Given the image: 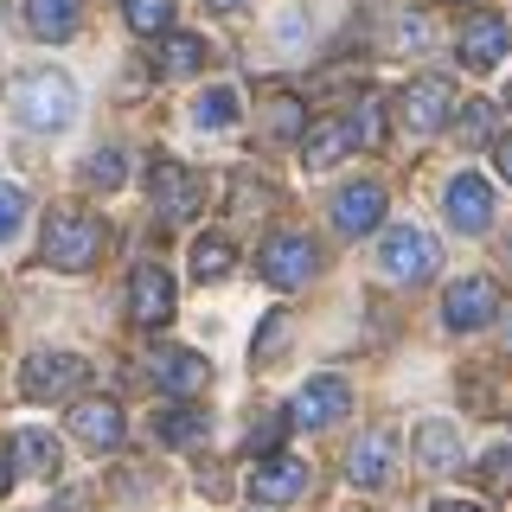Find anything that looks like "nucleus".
<instances>
[{
    "label": "nucleus",
    "instance_id": "obj_39",
    "mask_svg": "<svg viewBox=\"0 0 512 512\" xmlns=\"http://www.w3.org/2000/svg\"><path fill=\"white\" fill-rule=\"evenodd\" d=\"M205 7H218V13H231V7H244V0H205Z\"/></svg>",
    "mask_w": 512,
    "mask_h": 512
},
{
    "label": "nucleus",
    "instance_id": "obj_3",
    "mask_svg": "<svg viewBox=\"0 0 512 512\" xmlns=\"http://www.w3.org/2000/svg\"><path fill=\"white\" fill-rule=\"evenodd\" d=\"M84 378H90V365L77 359V352H58V346L26 352V365H20V391L32 404H58V397H71Z\"/></svg>",
    "mask_w": 512,
    "mask_h": 512
},
{
    "label": "nucleus",
    "instance_id": "obj_38",
    "mask_svg": "<svg viewBox=\"0 0 512 512\" xmlns=\"http://www.w3.org/2000/svg\"><path fill=\"white\" fill-rule=\"evenodd\" d=\"M13 487V455H0V493Z\"/></svg>",
    "mask_w": 512,
    "mask_h": 512
},
{
    "label": "nucleus",
    "instance_id": "obj_37",
    "mask_svg": "<svg viewBox=\"0 0 512 512\" xmlns=\"http://www.w3.org/2000/svg\"><path fill=\"white\" fill-rule=\"evenodd\" d=\"M429 512H480V506H474V500H436Z\"/></svg>",
    "mask_w": 512,
    "mask_h": 512
},
{
    "label": "nucleus",
    "instance_id": "obj_26",
    "mask_svg": "<svg viewBox=\"0 0 512 512\" xmlns=\"http://www.w3.org/2000/svg\"><path fill=\"white\" fill-rule=\"evenodd\" d=\"M13 448H20V455H13L20 474H52V436H45V429H20Z\"/></svg>",
    "mask_w": 512,
    "mask_h": 512
},
{
    "label": "nucleus",
    "instance_id": "obj_18",
    "mask_svg": "<svg viewBox=\"0 0 512 512\" xmlns=\"http://www.w3.org/2000/svg\"><path fill=\"white\" fill-rule=\"evenodd\" d=\"M346 480L352 487H384L391 480V442H384V429H372V436H359L346 448Z\"/></svg>",
    "mask_w": 512,
    "mask_h": 512
},
{
    "label": "nucleus",
    "instance_id": "obj_29",
    "mask_svg": "<svg viewBox=\"0 0 512 512\" xmlns=\"http://www.w3.org/2000/svg\"><path fill=\"white\" fill-rule=\"evenodd\" d=\"M122 173H128L122 148H96V154H90V167H84V180H90L96 192H109V186H122Z\"/></svg>",
    "mask_w": 512,
    "mask_h": 512
},
{
    "label": "nucleus",
    "instance_id": "obj_27",
    "mask_svg": "<svg viewBox=\"0 0 512 512\" xmlns=\"http://www.w3.org/2000/svg\"><path fill=\"white\" fill-rule=\"evenodd\" d=\"M26 186L20 180H0V244H13L20 237V224H26Z\"/></svg>",
    "mask_w": 512,
    "mask_h": 512
},
{
    "label": "nucleus",
    "instance_id": "obj_34",
    "mask_svg": "<svg viewBox=\"0 0 512 512\" xmlns=\"http://www.w3.org/2000/svg\"><path fill=\"white\" fill-rule=\"evenodd\" d=\"M282 340H288V320H269V327L256 333V359H276V352H282Z\"/></svg>",
    "mask_w": 512,
    "mask_h": 512
},
{
    "label": "nucleus",
    "instance_id": "obj_32",
    "mask_svg": "<svg viewBox=\"0 0 512 512\" xmlns=\"http://www.w3.org/2000/svg\"><path fill=\"white\" fill-rule=\"evenodd\" d=\"M455 135H461V141H487V135H493V103H468V109L455 116Z\"/></svg>",
    "mask_w": 512,
    "mask_h": 512
},
{
    "label": "nucleus",
    "instance_id": "obj_8",
    "mask_svg": "<svg viewBox=\"0 0 512 512\" xmlns=\"http://www.w3.org/2000/svg\"><path fill=\"white\" fill-rule=\"evenodd\" d=\"M154 212L167 218V224H186V218H199V205H205V192L199 180L180 167V160H154Z\"/></svg>",
    "mask_w": 512,
    "mask_h": 512
},
{
    "label": "nucleus",
    "instance_id": "obj_40",
    "mask_svg": "<svg viewBox=\"0 0 512 512\" xmlns=\"http://www.w3.org/2000/svg\"><path fill=\"white\" fill-rule=\"evenodd\" d=\"M448 7H461V0H448Z\"/></svg>",
    "mask_w": 512,
    "mask_h": 512
},
{
    "label": "nucleus",
    "instance_id": "obj_36",
    "mask_svg": "<svg viewBox=\"0 0 512 512\" xmlns=\"http://www.w3.org/2000/svg\"><path fill=\"white\" fill-rule=\"evenodd\" d=\"M493 154H500V173L512 180V135H500V141H493Z\"/></svg>",
    "mask_w": 512,
    "mask_h": 512
},
{
    "label": "nucleus",
    "instance_id": "obj_12",
    "mask_svg": "<svg viewBox=\"0 0 512 512\" xmlns=\"http://www.w3.org/2000/svg\"><path fill=\"white\" fill-rule=\"evenodd\" d=\"M384 218V186L378 180H352L333 192V224H340L346 237H372Z\"/></svg>",
    "mask_w": 512,
    "mask_h": 512
},
{
    "label": "nucleus",
    "instance_id": "obj_15",
    "mask_svg": "<svg viewBox=\"0 0 512 512\" xmlns=\"http://www.w3.org/2000/svg\"><path fill=\"white\" fill-rule=\"evenodd\" d=\"M250 493L263 506H288V500H301V493H308V468H301V461H288V455H269V461H256Z\"/></svg>",
    "mask_w": 512,
    "mask_h": 512
},
{
    "label": "nucleus",
    "instance_id": "obj_33",
    "mask_svg": "<svg viewBox=\"0 0 512 512\" xmlns=\"http://www.w3.org/2000/svg\"><path fill=\"white\" fill-rule=\"evenodd\" d=\"M480 474H487V487H493V493H500V487H512V442H500V448H493V455H487V468H480Z\"/></svg>",
    "mask_w": 512,
    "mask_h": 512
},
{
    "label": "nucleus",
    "instance_id": "obj_17",
    "mask_svg": "<svg viewBox=\"0 0 512 512\" xmlns=\"http://www.w3.org/2000/svg\"><path fill=\"white\" fill-rule=\"evenodd\" d=\"M416 468H429V474H455L461 468L455 423H442V416H423V423H416Z\"/></svg>",
    "mask_w": 512,
    "mask_h": 512
},
{
    "label": "nucleus",
    "instance_id": "obj_11",
    "mask_svg": "<svg viewBox=\"0 0 512 512\" xmlns=\"http://www.w3.org/2000/svg\"><path fill=\"white\" fill-rule=\"evenodd\" d=\"M148 372H154V384L167 397H199L205 384H212V365H205L199 352H186V346H160L148 359Z\"/></svg>",
    "mask_w": 512,
    "mask_h": 512
},
{
    "label": "nucleus",
    "instance_id": "obj_35",
    "mask_svg": "<svg viewBox=\"0 0 512 512\" xmlns=\"http://www.w3.org/2000/svg\"><path fill=\"white\" fill-rule=\"evenodd\" d=\"M301 32H308V20H301V13H282V20H276V39H282V52H301Z\"/></svg>",
    "mask_w": 512,
    "mask_h": 512
},
{
    "label": "nucleus",
    "instance_id": "obj_16",
    "mask_svg": "<svg viewBox=\"0 0 512 512\" xmlns=\"http://www.w3.org/2000/svg\"><path fill=\"white\" fill-rule=\"evenodd\" d=\"M506 52H512V32H506L500 13H480V20H468V32H461V64H468V71H493Z\"/></svg>",
    "mask_w": 512,
    "mask_h": 512
},
{
    "label": "nucleus",
    "instance_id": "obj_20",
    "mask_svg": "<svg viewBox=\"0 0 512 512\" xmlns=\"http://www.w3.org/2000/svg\"><path fill=\"white\" fill-rule=\"evenodd\" d=\"M154 442H160V448H192V442H205V410H192V404L160 410V416H154Z\"/></svg>",
    "mask_w": 512,
    "mask_h": 512
},
{
    "label": "nucleus",
    "instance_id": "obj_31",
    "mask_svg": "<svg viewBox=\"0 0 512 512\" xmlns=\"http://www.w3.org/2000/svg\"><path fill=\"white\" fill-rule=\"evenodd\" d=\"M282 429H288V416H269V423H250V436H244V448H250V455H276V448H282Z\"/></svg>",
    "mask_w": 512,
    "mask_h": 512
},
{
    "label": "nucleus",
    "instance_id": "obj_19",
    "mask_svg": "<svg viewBox=\"0 0 512 512\" xmlns=\"http://www.w3.org/2000/svg\"><path fill=\"white\" fill-rule=\"evenodd\" d=\"M26 20H32V32H39L45 45H58V39L77 32V20H84V0H26Z\"/></svg>",
    "mask_w": 512,
    "mask_h": 512
},
{
    "label": "nucleus",
    "instance_id": "obj_24",
    "mask_svg": "<svg viewBox=\"0 0 512 512\" xmlns=\"http://www.w3.org/2000/svg\"><path fill=\"white\" fill-rule=\"evenodd\" d=\"M231 263H237V250L224 244L218 231L192 244V276H199V282H218V276H231Z\"/></svg>",
    "mask_w": 512,
    "mask_h": 512
},
{
    "label": "nucleus",
    "instance_id": "obj_23",
    "mask_svg": "<svg viewBox=\"0 0 512 512\" xmlns=\"http://www.w3.org/2000/svg\"><path fill=\"white\" fill-rule=\"evenodd\" d=\"M346 148H352V128L346 122H320V128H308V148H301V154H308L314 173H327Z\"/></svg>",
    "mask_w": 512,
    "mask_h": 512
},
{
    "label": "nucleus",
    "instance_id": "obj_22",
    "mask_svg": "<svg viewBox=\"0 0 512 512\" xmlns=\"http://www.w3.org/2000/svg\"><path fill=\"white\" fill-rule=\"evenodd\" d=\"M263 135L269 141H301V135H308V109H301V96H269Z\"/></svg>",
    "mask_w": 512,
    "mask_h": 512
},
{
    "label": "nucleus",
    "instance_id": "obj_21",
    "mask_svg": "<svg viewBox=\"0 0 512 512\" xmlns=\"http://www.w3.org/2000/svg\"><path fill=\"white\" fill-rule=\"evenodd\" d=\"M154 64H160V77L199 71V64H205V39H199V32H167V39H160V52H154Z\"/></svg>",
    "mask_w": 512,
    "mask_h": 512
},
{
    "label": "nucleus",
    "instance_id": "obj_1",
    "mask_svg": "<svg viewBox=\"0 0 512 512\" xmlns=\"http://www.w3.org/2000/svg\"><path fill=\"white\" fill-rule=\"evenodd\" d=\"M7 103H13V122L32 128V135H64V128L77 122V84L64 71H26V77H13Z\"/></svg>",
    "mask_w": 512,
    "mask_h": 512
},
{
    "label": "nucleus",
    "instance_id": "obj_7",
    "mask_svg": "<svg viewBox=\"0 0 512 512\" xmlns=\"http://www.w3.org/2000/svg\"><path fill=\"white\" fill-rule=\"evenodd\" d=\"M346 410H352V384L327 372V378H308V384H301V397H295V410H288V423H301V429H333Z\"/></svg>",
    "mask_w": 512,
    "mask_h": 512
},
{
    "label": "nucleus",
    "instance_id": "obj_4",
    "mask_svg": "<svg viewBox=\"0 0 512 512\" xmlns=\"http://www.w3.org/2000/svg\"><path fill=\"white\" fill-rule=\"evenodd\" d=\"M378 263L391 282H423V276H436V237L416 231V224H391L378 244Z\"/></svg>",
    "mask_w": 512,
    "mask_h": 512
},
{
    "label": "nucleus",
    "instance_id": "obj_9",
    "mask_svg": "<svg viewBox=\"0 0 512 512\" xmlns=\"http://www.w3.org/2000/svg\"><path fill=\"white\" fill-rule=\"evenodd\" d=\"M128 314H135V327H167L173 320V276L160 263H141L128 276Z\"/></svg>",
    "mask_w": 512,
    "mask_h": 512
},
{
    "label": "nucleus",
    "instance_id": "obj_6",
    "mask_svg": "<svg viewBox=\"0 0 512 512\" xmlns=\"http://www.w3.org/2000/svg\"><path fill=\"white\" fill-rule=\"evenodd\" d=\"M493 314H500V288H493L487 276H468V282H455V288L442 295V320H448V333H480Z\"/></svg>",
    "mask_w": 512,
    "mask_h": 512
},
{
    "label": "nucleus",
    "instance_id": "obj_2",
    "mask_svg": "<svg viewBox=\"0 0 512 512\" xmlns=\"http://www.w3.org/2000/svg\"><path fill=\"white\" fill-rule=\"evenodd\" d=\"M45 263L52 269H64V276H84V269L96 263V256H103V224H96L90 212H52L45 218Z\"/></svg>",
    "mask_w": 512,
    "mask_h": 512
},
{
    "label": "nucleus",
    "instance_id": "obj_30",
    "mask_svg": "<svg viewBox=\"0 0 512 512\" xmlns=\"http://www.w3.org/2000/svg\"><path fill=\"white\" fill-rule=\"evenodd\" d=\"M346 128H352V148H372V141L384 135V109H378V96H365V103L352 109V122H346Z\"/></svg>",
    "mask_w": 512,
    "mask_h": 512
},
{
    "label": "nucleus",
    "instance_id": "obj_5",
    "mask_svg": "<svg viewBox=\"0 0 512 512\" xmlns=\"http://www.w3.org/2000/svg\"><path fill=\"white\" fill-rule=\"evenodd\" d=\"M448 84L442 77H416V84H404V96H397V122H404V135L410 141H429V135H442L448 128Z\"/></svg>",
    "mask_w": 512,
    "mask_h": 512
},
{
    "label": "nucleus",
    "instance_id": "obj_13",
    "mask_svg": "<svg viewBox=\"0 0 512 512\" xmlns=\"http://www.w3.org/2000/svg\"><path fill=\"white\" fill-rule=\"evenodd\" d=\"M442 205H448V224L455 231H487L493 224V186L480 180V173H455L442 192Z\"/></svg>",
    "mask_w": 512,
    "mask_h": 512
},
{
    "label": "nucleus",
    "instance_id": "obj_10",
    "mask_svg": "<svg viewBox=\"0 0 512 512\" xmlns=\"http://www.w3.org/2000/svg\"><path fill=\"white\" fill-rule=\"evenodd\" d=\"M320 269V250L308 244V237H269L263 244V282H276V288H301Z\"/></svg>",
    "mask_w": 512,
    "mask_h": 512
},
{
    "label": "nucleus",
    "instance_id": "obj_28",
    "mask_svg": "<svg viewBox=\"0 0 512 512\" xmlns=\"http://www.w3.org/2000/svg\"><path fill=\"white\" fill-rule=\"evenodd\" d=\"M192 116H199L205 128H224V122H237V90H224V84H218V90H205L199 103H192Z\"/></svg>",
    "mask_w": 512,
    "mask_h": 512
},
{
    "label": "nucleus",
    "instance_id": "obj_14",
    "mask_svg": "<svg viewBox=\"0 0 512 512\" xmlns=\"http://www.w3.org/2000/svg\"><path fill=\"white\" fill-rule=\"evenodd\" d=\"M64 423H71V436L84 442V448H96V455L122 448V410L109 404V397H84V404L64 416Z\"/></svg>",
    "mask_w": 512,
    "mask_h": 512
},
{
    "label": "nucleus",
    "instance_id": "obj_25",
    "mask_svg": "<svg viewBox=\"0 0 512 512\" xmlns=\"http://www.w3.org/2000/svg\"><path fill=\"white\" fill-rule=\"evenodd\" d=\"M122 20L141 32V39H154V32L173 26V0H122Z\"/></svg>",
    "mask_w": 512,
    "mask_h": 512
}]
</instances>
